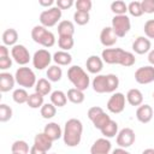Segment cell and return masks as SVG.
<instances>
[{"label": "cell", "mask_w": 154, "mask_h": 154, "mask_svg": "<svg viewBox=\"0 0 154 154\" xmlns=\"http://www.w3.org/2000/svg\"><path fill=\"white\" fill-rule=\"evenodd\" d=\"M101 59L106 64L109 65L116 64V65H122L124 67H130L136 63L135 55L122 48H105L101 53Z\"/></svg>", "instance_id": "obj_1"}, {"label": "cell", "mask_w": 154, "mask_h": 154, "mask_svg": "<svg viewBox=\"0 0 154 154\" xmlns=\"http://www.w3.org/2000/svg\"><path fill=\"white\" fill-rule=\"evenodd\" d=\"M83 134V124L77 118H71L65 123L63 130V140L67 147H76L81 143Z\"/></svg>", "instance_id": "obj_2"}, {"label": "cell", "mask_w": 154, "mask_h": 154, "mask_svg": "<svg viewBox=\"0 0 154 154\" xmlns=\"http://www.w3.org/2000/svg\"><path fill=\"white\" fill-rule=\"evenodd\" d=\"M91 87L95 93H114L119 87V78L114 73L108 75H96L91 82Z\"/></svg>", "instance_id": "obj_3"}, {"label": "cell", "mask_w": 154, "mask_h": 154, "mask_svg": "<svg viewBox=\"0 0 154 154\" xmlns=\"http://www.w3.org/2000/svg\"><path fill=\"white\" fill-rule=\"evenodd\" d=\"M67 78L73 84V87L76 89H79L82 91H84L90 84L89 75L83 70V67H81L78 65H73V66L69 67Z\"/></svg>", "instance_id": "obj_4"}, {"label": "cell", "mask_w": 154, "mask_h": 154, "mask_svg": "<svg viewBox=\"0 0 154 154\" xmlns=\"http://www.w3.org/2000/svg\"><path fill=\"white\" fill-rule=\"evenodd\" d=\"M31 38L34 42L46 47L51 48L55 45V36L52 31H49L43 25H35L31 30Z\"/></svg>", "instance_id": "obj_5"}, {"label": "cell", "mask_w": 154, "mask_h": 154, "mask_svg": "<svg viewBox=\"0 0 154 154\" xmlns=\"http://www.w3.org/2000/svg\"><path fill=\"white\" fill-rule=\"evenodd\" d=\"M14 78H16V83H18V85L23 87L24 89L32 88L37 83L36 75L34 73V71L30 67H26V66H22L19 69H17V71L14 73Z\"/></svg>", "instance_id": "obj_6"}, {"label": "cell", "mask_w": 154, "mask_h": 154, "mask_svg": "<svg viewBox=\"0 0 154 154\" xmlns=\"http://www.w3.org/2000/svg\"><path fill=\"white\" fill-rule=\"evenodd\" d=\"M88 118L93 123L94 128L97 130L103 129L107 125V123L111 120V117L106 112H103V109L99 106H94L88 109Z\"/></svg>", "instance_id": "obj_7"}, {"label": "cell", "mask_w": 154, "mask_h": 154, "mask_svg": "<svg viewBox=\"0 0 154 154\" xmlns=\"http://www.w3.org/2000/svg\"><path fill=\"white\" fill-rule=\"evenodd\" d=\"M61 18V10L58 6L47 8L40 13V23L45 28L54 26Z\"/></svg>", "instance_id": "obj_8"}, {"label": "cell", "mask_w": 154, "mask_h": 154, "mask_svg": "<svg viewBox=\"0 0 154 154\" xmlns=\"http://www.w3.org/2000/svg\"><path fill=\"white\" fill-rule=\"evenodd\" d=\"M112 29L118 37H124L131 29L130 18L126 14L114 16L112 18Z\"/></svg>", "instance_id": "obj_9"}, {"label": "cell", "mask_w": 154, "mask_h": 154, "mask_svg": "<svg viewBox=\"0 0 154 154\" xmlns=\"http://www.w3.org/2000/svg\"><path fill=\"white\" fill-rule=\"evenodd\" d=\"M52 60H53L52 54L45 48L36 51L32 55V65L36 70H40V71L45 70L46 67H49V64Z\"/></svg>", "instance_id": "obj_10"}, {"label": "cell", "mask_w": 154, "mask_h": 154, "mask_svg": "<svg viewBox=\"0 0 154 154\" xmlns=\"http://www.w3.org/2000/svg\"><path fill=\"white\" fill-rule=\"evenodd\" d=\"M11 57L18 65H22V66H25L30 61V59H32L30 57V53H29L28 48L23 45L13 46L11 48Z\"/></svg>", "instance_id": "obj_11"}, {"label": "cell", "mask_w": 154, "mask_h": 154, "mask_svg": "<svg viewBox=\"0 0 154 154\" xmlns=\"http://www.w3.org/2000/svg\"><path fill=\"white\" fill-rule=\"evenodd\" d=\"M125 99H126V96L123 93L112 94V96L107 101V109L114 114L122 113L125 108Z\"/></svg>", "instance_id": "obj_12"}, {"label": "cell", "mask_w": 154, "mask_h": 154, "mask_svg": "<svg viewBox=\"0 0 154 154\" xmlns=\"http://www.w3.org/2000/svg\"><path fill=\"white\" fill-rule=\"evenodd\" d=\"M135 81L138 84H149L154 82V66H141L135 71Z\"/></svg>", "instance_id": "obj_13"}, {"label": "cell", "mask_w": 154, "mask_h": 154, "mask_svg": "<svg viewBox=\"0 0 154 154\" xmlns=\"http://www.w3.org/2000/svg\"><path fill=\"white\" fill-rule=\"evenodd\" d=\"M136 140V135H135V131L130 128H124L122 129L118 135H117V144L120 147V148H129L134 144Z\"/></svg>", "instance_id": "obj_14"}, {"label": "cell", "mask_w": 154, "mask_h": 154, "mask_svg": "<svg viewBox=\"0 0 154 154\" xmlns=\"http://www.w3.org/2000/svg\"><path fill=\"white\" fill-rule=\"evenodd\" d=\"M118 36L113 31L112 26H105L100 32V42L105 47H112L117 43Z\"/></svg>", "instance_id": "obj_15"}, {"label": "cell", "mask_w": 154, "mask_h": 154, "mask_svg": "<svg viewBox=\"0 0 154 154\" xmlns=\"http://www.w3.org/2000/svg\"><path fill=\"white\" fill-rule=\"evenodd\" d=\"M112 149V144L108 138H97L90 147V154H108Z\"/></svg>", "instance_id": "obj_16"}, {"label": "cell", "mask_w": 154, "mask_h": 154, "mask_svg": "<svg viewBox=\"0 0 154 154\" xmlns=\"http://www.w3.org/2000/svg\"><path fill=\"white\" fill-rule=\"evenodd\" d=\"M150 47H152L150 40L144 36H138L132 43V51L137 54H146L150 52Z\"/></svg>", "instance_id": "obj_17"}, {"label": "cell", "mask_w": 154, "mask_h": 154, "mask_svg": "<svg viewBox=\"0 0 154 154\" xmlns=\"http://www.w3.org/2000/svg\"><path fill=\"white\" fill-rule=\"evenodd\" d=\"M87 70L93 75H99L103 69V60L97 55H90L85 61Z\"/></svg>", "instance_id": "obj_18"}, {"label": "cell", "mask_w": 154, "mask_h": 154, "mask_svg": "<svg viewBox=\"0 0 154 154\" xmlns=\"http://www.w3.org/2000/svg\"><path fill=\"white\" fill-rule=\"evenodd\" d=\"M136 118L142 124L149 123L152 120V118H153V108H152V106H149L147 103L138 106L137 109H136Z\"/></svg>", "instance_id": "obj_19"}, {"label": "cell", "mask_w": 154, "mask_h": 154, "mask_svg": "<svg viewBox=\"0 0 154 154\" xmlns=\"http://www.w3.org/2000/svg\"><path fill=\"white\" fill-rule=\"evenodd\" d=\"M43 134H45L49 140H52L53 142L57 141V140H59L60 137H63V130H61V128L59 126L58 123H54V122L48 123V124L45 126Z\"/></svg>", "instance_id": "obj_20"}, {"label": "cell", "mask_w": 154, "mask_h": 154, "mask_svg": "<svg viewBox=\"0 0 154 154\" xmlns=\"http://www.w3.org/2000/svg\"><path fill=\"white\" fill-rule=\"evenodd\" d=\"M16 83L14 76H12L10 72H1L0 73V91L7 93L13 89Z\"/></svg>", "instance_id": "obj_21"}, {"label": "cell", "mask_w": 154, "mask_h": 154, "mask_svg": "<svg viewBox=\"0 0 154 154\" xmlns=\"http://www.w3.org/2000/svg\"><path fill=\"white\" fill-rule=\"evenodd\" d=\"M126 101L131 106H141L143 102V94L140 89L132 88L126 93Z\"/></svg>", "instance_id": "obj_22"}, {"label": "cell", "mask_w": 154, "mask_h": 154, "mask_svg": "<svg viewBox=\"0 0 154 154\" xmlns=\"http://www.w3.org/2000/svg\"><path fill=\"white\" fill-rule=\"evenodd\" d=\"M1 40H2V43L5 46H12V47L16 46L17 45V41H18V32H17V30L13 29V28L6 29L2 32Z\"/></svg>", "instance_id": "obj_23"}, {"label": "cell", "mask_w": 154, "mask_h": 154, "mask_svg": "<svg viewBox=\"0 0 154 154\" xmlns=\"http://www.w3.org/2000/svg\"><path fill=\"white\" fill-rule=\"evenodd\" d=\"M53 61L58 66H67L72 61V55L65 51H58L53 54Z\"/></svg>", "instance_id": "obj_24"}, {"label": "cell", "mask_w": 154, "mask_h": 154, "mask_svg": "<svg viewBox=\"0 0 154 154\" xmlns=\"http://www.w3.org/2000/svg\"><path fill=\"white\" fill-rule=\"evenodd\" d=\"M58 34L59 36H71L75 34V25L71 20H61L58 24Z\"/></svg>", "instance_id": "obj_25"}, {"label": "cell", "mask_w": 154, "mask_h": 154, "mask_svg": "<svg viewBox=\"0 0 154 154\" xmlns=\"http://www.w3.org/2000/svg\"><path fill=\"white\" fill-rule=\"evenodd\" d=\"M52 143H53V141L49 140L43 132L37 134L35 136V138H34V146H36V147L46 150V152H48L52 148Z\"/></svg>", "instance_id": "obj_26"}, {"label": "cell", "mask_w": 154, "mask_h": 154, "mask_svg": "<svg viewBox=\"0 0 154 154\" xmlns=\"http://www.w3.org/2000/svg\"><path fill=\"white\" fill-rule=\"evenodd\" d=\"M67 102V96L61 90H54L51 94V103H53L55 107H64Z\"/></svg>", "instance_id": "obj_27"}, {"label": "cell", "mask_w": 154, "mask_h": 154, "mask_svg": "<svg viewBox=\"0 0 154 154\" xmlns=\"http://www.w3.org/2000/svg\"><path fill=\"white\" fill-rule=\"evenodd\" d=\"M35 91L46 96L48 94H52V84L47 78H40L35 85Z\"/></svg>", "instance_id": "obj_28"}, {"label": "cell", "mask_w": 154, "mask_h": 154, "mask_svg": "<svg viewBox=\"0 0 154 154\" xmlns=\"http://www.w3.org/2000/svg\"><path fill=\"white\" fill-rule=\"evenodd\" d=\"M66 96H67V100H69L70 102L76 103V105L82 103V102L84 101V97H85V96H84V93H83L82 90H79V89H76V88L69 89Z\"/></svg>", "instance_id": "obj_29"}, {"label": "cell", "mask_w": 154, "mask_h": 154, "mask_svg": "<svg viewBox=\"0 0 154 154\" xmlns=\"http://www.w3.org/2000/svg\"><path fill=\"white\" fill-rule=\"evenodd\" d=\"M101 134L103 135L105 138H112V137H116V135H118V124L116 120H109L107 123V125L100 130Z\"/></svg>", "instance_id": "obj_30"}, {"label": "cell", "mask_w": 154, "mask_h": 154, "mask_svg": "<svg viewBox=\"0 0 154 154\" xmlns=\"http://www.w3.org/2000/svg\"><path fill=\"white\" fill-rule=\"evenodd\" d=\"M46 75L49 82H59L63 77V70L58 65H52L47 69Z\"/></svg>", "instance_id": "obj_31"}, {"label": "cell", "mask_w": 154, "mask_h": 154, "mask_svg": "<svg viewBox=\"0 0 154 154\" xmlns=\"http://www.w3.org/2000/svg\"><path fill=\"white\" fill-rule=\"evenodd\" d=\"M11 152L13 154H28L30 152L29 144L23 140H17L11 146Z\"/></svg>", "instance_id": "obj_32"}, {"label": "cell", "mask_w": 154, "mask_h": 154, "mask_svg": "<svg viewBox=\"0 0 154 154\" xmlns=\"http://www.w3.org/2000/svg\"><path fill=\"white\" fill-rule=\"evenodd\" d=\"M28 106L30 107V108H34V109H36V108H41L45 103H43V95H41V94H38V93H32V94H30L29 95V99H28Z\"/></svg>", "instance_id": "obj_33"}, {"label": "cell", "mask_w": 154, "mask_h": 154, "mask_svg": "<svg viewBox=\"0 0 154 154\" xmlns=\"http://www.w3.org/2000/svg\"><path fill=\"white\" fill-rule=\"evenodd\" d=\"M29 95L28 91L24 89V88H18V89H14L13 90V94H12V99L16 103H26L28 102V99H29Z\"/></svg>", "instance_id": "obj_34"}, {"label": "cell", "mask_w": 154, "mask_h": 154, "mask_svg": "<svg viewBox=\"0 0 154 154\" xmlns=\"http://www.w3.org/2000/svg\"><path fill=\"white\" fill-rule=\"evenodd\" d=\"M111 11L114 13V16H122L128 12V5L123 0H116L111 4Z\"/></svg>", "instance_id": "obj_35"}, {"label": "cell", "mask_w": 154, "mask_h": 154, "mask_svg": "<svg viewBox=\"0 0 154 154\" xmlns=\"http://www.w3.org/2000/svg\"><path fill=\"white\" fill-rule=\"evenodd\" d=\"M40 113L43 119H52L57 114V107L53 103H45L40 108Z\"/></svg>", "instance_id": "obj_36"}, {"label": "cell", "mask_w": 154, "mask_h": 154, "mask_svg": "<svg viewBox=\"0 0 154 154\" xmlns=\"http://www.w3.org/2000/svg\"><path fill=\"white\" fill-rule=\"evenodd\" d=\"M73 45H75V40L71 36H59L58 38V46L59 48H61V51L67 52L73 47Z\"/></svg>", "instance_id": "obj_37"}, {"label": "cell", "mask_w": 154, "mask_h": 154, "mask_svg": "<svg viewBox=\"0 0 154 154\" xmlns=\"http://www.w3.org/2000/svg\"><path fill=\"white\" fill-rule=\"evenodd\" d=\"M128 12L132 17H141L143 14L141 1H131V2H129V5H128Z\"/></svg>", "instance_id": "obj_38"}, {"label": "cell", "mask_w": 154, "mask_h": 154, "mask_svg": "<svg viewBox=\"0 0 154 154\" xmlns=\"http://www.w3.org/2000/svg\"><path fill=\"white\" fill-rule=\"evenodd\" d=\"M89 19H90V16H89V12H82V11H76L73 13V20L76 24L78 25H85L89 23Z\"/></svg>", "instance_id": "obj_39"}, {"label": "cell", "mask_w": 154, "mask_h": 154, "mask_svg": "<svg viewBox=\"0 0 154 154\" xmlns=\"http://www.w3.org/2000/svg\"><path fill=\"white\" fill-rule=\"evenodd\" d=\"M12 118V108L6 103L0 105V122L6 123Z\"/></svg>", "instance_id": "obj_40"}, {"label": "cell", "mask_w": 154, "mask_h": 154, "mask_svg": "<svg viewBox=\"0 0 154 154\" xmlns=\"http://www.w3.org/2000/svg\"><path fill=\"white\" fill-rule=\"evenodd\" d=\"M76 11H82V12H89L93 7L91 0H77L75 2Z\"/></svg>", "instance_id": "obj_41"}, {"label": "cell", "mask_w": 154, "mask_h": 154, "mask_svg": "<svg viewBox=\"0 0 154 154\" xmlns=\"http://www.w3.org/2000/svg\"><path fill=\"white\" fill-rule=\"evenodd\" d=\"M144 34L147 36V38H154V19H149L144 23L143 26Z\"/></svg>", "instance_id": "obj_42"}, {"label": "cell", "mask_w": 154, "mask_h": 154, "mask_svg": "<svg viewBox=\"0 0 154 154\" xmlns=\"http://www.w3.org/2000/svg\"><path fill=\"white\" fill-rule=\"evenodd\" d=\"M143 13H154V0H143L141 1Z\"/></svg>", "instance_id": "obj_43"}, {"label": "cell", "mask_w": 154, "mask_h": 154, "mask_svg": "<svg viewBox=\"0 0 154 154\" xmlns=\"http://www.w3.org/2000/svg\"><path fill=\"white\" fill-rule=\"evenodd\" d=\"M73 0H57V2H55V5L63 11V10H67V8H70V7H72L73 6Z\"/></svg>", "instance_id": "obj_44"}, {"label": "cell", "mask_w": 154, "mask_h": 154, "mask_svg": "<svg viewBox=\"0 0 154 154\" xmlns=\"http://www.w3.org/2000/svg\"><path fill=\"white\" fill-rule=\"evenodd\" d=\"M12 66V58L5 57V58H0V69L1 70H7Z\"/></svg>", "instance_id": "obj_45"}, {"label": "cell", "mask_w": 154, "mask_h": 154, "mask_svg": "<svg viewBox=\"0 0 154 154\" xmlns=\"http://www.w3.org/2000/svg\"><path fill=\"white\" fill-rule=\"evenodd\" d=\"M8 55H10V51H8L7 46L1 45L0 46V58H5V57H8Z\"/></svg>", "instance_id": "obj_46"}, {"label": "cell", "mask_w": 154, "mask_h": 154, "mask_svg": "<svg viewBox=\"0 0 154 154\" xmlns=\"http://www.w3.org/2000/svg\"><path fill=\"white\" fill-rule=\"evenodd\" d=\"M53 4H54V1H53V0H38V5H40V6H42V7L51 8Z\"/></svg>", "instance_id": "obj_47"}, {"label": "cell", "mask_w": 154, "mask_h": 154, "mask_svg": "<svg viewBox=\"0 0 154 154\" xmlns=\"http://www.w3.org/2000/svg\"><path fill=\"white\" fill-rule=\"evenodd\" d=\"M30 154H47V152L41 149V148H38V147H36V146H32L30 148Z\"/></svg>", "instance_id": "obj_48"}, {"label": "cell", "mask_w": 154, "mask_h": 154, "mask_svg": "<svg viewBox=\"0 0 154 154\" xmlns=\"http://www.w3.org/2000/svg\"><path fill=\"white\" fill-rule=\"evenodd\" d=\"M112 154H131L130 152H128L125 148H117V149H114L113 152H112Z\"/></svg>", "instance_id": "obj_49"}, {"label": "cell", "mask_w": 154, "mask_h": 154, "mask_svg": "<svg viewBox=\"0 0 154 154\" xmlns=\"http://www.w3.org/2000/svg\"><path fill=\"white\" fill-rule=\"evenodd\" d=\"M148 61L152 66H154V49H150V52L148 53Z\"/></svg>", "instance_id": "obj_50"}, {"label": "cell", "mask_w": 154, "mask_h": 154, "mask_svg": "<svg viewBox=\"0 0 154 154\" xmlns=\"http://www.w3.org/2000/svg\"><path fill=\"white\" fill-rule=\"evenodd\" d=\"M142 154H154V148H147L142 152Z\"/></svg>", "instance_id": "obj_51"}, {"label": "cell", "mask_w": 154, "mask_h": 154, "mask_svg": "<svg viewBox=\"0 0 154 154\" xmlns=\"http://www.w3.org/2000/svg\"><path fill=\"white\" fill-rule=\"evenodd\" d=\"M153 99H154V93H153Z\"/></svg>", "instance_id": "obj_52"}, {"label": "cell", "mask_w": 154, "mask_h": 154, "mask_svg": "<svg viewBox=\"0 0 154 154\" xmlns=\"http://www.w3.org/2000/svg\"><path fill=\"white\" fill-rule=\"evenodd\" d=\"M52 154H57V153H52Z\"/></svg>", "instance_id": "obj_53"}, {"label": "cell", "mask_w": 154, "mask_h": 154, "mask_svg": "<svg viewBox=\"0 0 154 154\" xmlns=\"http://www.w3.org/2000/svg\"><path fill=\"white\" fill-rule=\"evenodd\" d=\"M12 154H13V153H12Z\"/></svg>", "instance_id": "obj_54"}]
</instances>
